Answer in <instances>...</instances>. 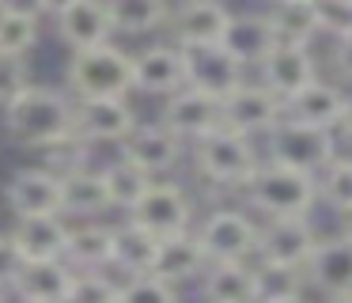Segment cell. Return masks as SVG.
Segmentation results:
<instances>
[{
    "mask_svg": "<svg viewBox=\"0 0 352 303\" xmlns=\"http://www.w3.org/2000/svg\"><path fill=\"white\" fill-rule=\"evenodd\" d=\"M0 303H12V292H8L4 284H0Z\"/></svg>",
    "mask_w": 352,
    "mask_h": 303,
    "instance_id": "c3c4849f",
    "label": "cell"
},
{
    "mask_svg": "<svg viewBox=\"0 0 352 303\" xmlns=\"http://www.w3.org/2000/svg\"><path fill=\"white\" fill-rule=\"evenodd\" d=\"M38 163L61 178V174H69V171H76V167L91 163V144H87L80 133H72V136H65V140H57V144L38 148Z\"/></svg>",
    "mask_w": 352,
    "mask_h": 303,
    "instance_id": "e575fe53",
    "label": "cell"
},
{
    "mask_svg": "<svg viewBox=\"0 0 352 303\" xmlns=\"http://www.w3.org/2000/svg\"><path fill=\"white\" fill-rule=\"evenodd\" d=\"M186 53V87L205 91V95H231L246 80V68L231 57L223 45H193Z\"/></svg>",
    "mask_w": 352,
    "mask_h": 303,
    "instance_id": "9a60e30c",
    "label": "cell"
},
{
    "mask_svg": "<svg viewBox=\"0 0 352 303\" xmlns=\"http://www.w3.org/2000/svg\"><path fill=\"white\" fill-rule=\"evenodd\" d=\"M333 68L344 83H352V30L333 38Z\"/></svg>",
    "mask_w": 352,
    "mask_h": 303,
    "instance_id": "60d3db41",
    "label": "cell"
},
{
    "mask_svg": "<svg viewBox=\"0 0 352 303\" xmlns=\"http://www.w3.org/2000/svg\"><path fill=\"white\" fill-rule=\"evenodd\" d=\"M178 87H186L182 45H148V50L133 53V91L167 98Z\"/></svg>",
    "mask_w": 352,
    "mask_h": 303,
    "instance_id": "e0dca14e",
    "label": "cell"
},
{
    "mask_svg": "<svg viewBox=\"0 0 352 303\" xmlns=\"http://www.w3.org/2000/svg\"><path fill=\"white\" fill-rule=\"evenodd\" d=\"M160 121L178 133L186 144L201 140L205 133L223 125V114H220V98L216 95H205V91H193V87H178L175 95L163 98V110H160Z\"/></svg>",
    "mask_w": 352,
    "mask_h": 303,
    "instance_id": "4fadbf2b",
    "label": "cell"
},
{
    "mask_svg": "<svg viewBox=\"0 0 352 303\" xmlns=\"http://www.w3.org/2000/svg\"><path fill=\"white\" fill-rule=\"evenodd\" d=\"M223 125L243 136H265L284 118V103L258 80H243L231 95L220 98Z\"/></svg>",
    "mask_w": 352,
    "mask_h": 303,
    "instance_id": "9c48e42d",
    "label": "cell"
},
{
    "mask_svg": "<svg viewBox=\"0 0 352 303\" xmlns=\"http://www.w3.org/2000/svg\"><path fill=\"white\" fill-rule=\"evenodd\" d=\"M27 258L19 254L16 239H12V231H0V284L12 288V280L19 277V269H23Z\"/></svg>",
    "mask_w": 352,
    "mask_h": 303,
    "instance_id": "ab89813d",
    "label": "cell"
},
{
    "mask_svg": "<svg viewBox=\"0 0 352 303\" xmlns=\"http://www.w3.org/2000/svg\"><path fill=\"white\" fill-rule=\"evenodd\" d=\"M337 152H341L337 133L322 125H303V121L280 118L265 133V159L284 167H299V171H311V174H318Z\"/></svg>",
    "mask_w": 352,
    "mask_h": 303,
    "instance_id": "5b68a950",
    "label": "cell"
},
{
    "mask_svg": "<svg viewBox=\"0 0 352 303\" xmlns=\"http://www.w3.org/2000/svg\"><path fill=\"white\" fill-rule=\"evenodd\" d=\"M155 254H160V235L133 224L129 216H125V224H114V258H110V269H118L122 277H144V273L155 269Z\"/></svg>",
    "mask_w": 352,
    "mask_h": 303,
    "instance_id": "83f0119b",
    "label": "cell"
},
{
    "mask_svg": "<svg viewBox=\"0 0 352 303\" xmlns=\"http://www.w3.org/2000/svg\"><path fill=\"white\" fill-rule=\"evenodd\" d=\"M254 280H258V303L303 295V288H307L303 269H296V265H276V262H258V258H254Z\"/></svg>",
    "mask_w": 352,
    "mask_h": 303,
    "instance_id": "d6a6232c",
    "label": "cell"
},
{
    "mask_svg": "<svg viewBox=\"0 0 352 303\" xmlns=\"http://www.w3.org/2000/svg\"><path fill=\"white\" fill-rule=\"evenodd\" d=\"M118 148H122L125 159H133V163H137L140 171H148L152 178L170 174L186 159V152H190L182 136L170 133L163 121H152V125H144V121H140V125L133 129V133L118 144Z\"/></svg>",
    "mask_w": 352,
    "mask_h": 303,
    "instance_id": "8fae6325",
    "label": "cell"
},
{
    "mask_svg": "<svg viewBox=\"0 0 352 303\" xmlns=\"http://www.w3.org/2000/svg\"><path fill=\"white\" fill-rule=\"evenodd\" d=\"M269 27H273L276 42H296V45H311L318 30V15H314L311 0H288V4H269L265 12Z\"/></svg>",
    "mask_w": 352,
    "mask_h": 303,
    "instance_id": "f546056e",
    "label": "cell"
},
{
    "mask_svg": "<svg viewBox=\"0 0 352 303\" xmlns=\"http://www.w3.org/2000/svg\"><path fill=\"white\" fill-rule=\"evenodd\" d=\"M102 182H107V194H110V209L129 212L133 205L144 197V189L152 186L155 178L148 171H140L133 159L118 156V159H110V163L102 167Z\"/></svg>",
    "mask_w": 352,
    "mask_h": 303,
    "instance_id": "4dcf8cb0",
    "label": "cell"
},
{
    "mask_svg": "<svg viewBox=\"0 0 352 303\" xmlns=\"http://www.w3.org/2000/svg\"><path fill=\"white\" fill-rule=\"evenodd\" d=\"M0 12L27 15V19H42V15H46V0H0Z\"/></svg>",
    "mask_w": 352,
    "mask_h": 303,
    "instance_id": "b9f144b4",
    "label": "cell"
},
{
    "mask_svg": "<svg viewBox=\"0 0 352 303\" xmlns=\"http://www.w3.org/2000/svg\"><path fill=\"white\" fill-rule=\"evenodd\" d=\"M333 133H337V140L352 144V95H344V106H341V118H337Z\"/></svg>",
    "mask_w": 352,
    "mask_h": 303,
    "instance_id": "7bdbcfd3",
    "label": "cell"
},
{
    "mask_svg": "<svg viewBox=\"0 0 352 303\" xmlns=\"http://www.w3.org/2000/svg\"><path fill=\"white\" fill-rule=\"evenodd\" d=\"M69 4H76V0H46V12H50V15H57V12H65Z\"/></svg>",
    "mask_w": 352,
    "mask_h": 303,
    "instance_id": "ee69618b",
    "label": "cell"
},
{
    "mask_svg": "<svg viewBox=\"0 0 352 303\" xmlns=\"http://www.w3.org/2000/svg\"><path fill=\"white\" fill-rule=\"evenodd\" d=\"M228 19L231 8L223 0H186L178 4V12H170L167 27L182 50H193V45H220Z\"/></svg>",
    "mask_w": 352,
    "mask_h": 303,
    "instance_id": "ac0fdd59",
    "label": "cell"
},
{
    "mask_svg": "<svg viewBox=\"0 0 352 303\" xmlns=\"http://www.w3.org/2000/svg\"><path fill=\"white\" fill-rule=\"evenodd\" d=\"M76 269L65 258H42V262H23L19 277L12 280V300L23 303H65Z\"/></svg>",
    "mask_w": 352,
    "mask_h": 303,
    "instance_id": "d6986e66",
    "label": "cell"
},
{
    "mask_svg": "<svg viewBox=\"0 0 352 303\" xmlns=\"http://www.w3.org/2000/svg\"><path fill=\"white\" fill-rule=\"evenodd\" d=\"M57 23V38L76 50H91V45H102L114 38V23H110V8L107 0H76L65 12L54 15Z\"/></svg>",
    "mask_w": 352,
    "mask_h": 303,
    "instance_id": "ffe728a7",
    "label": "cell"
},
{
    "mask_svg": "<svg viewBox=\"0 0 352 303\" xmlns=\"http://www.w3.org/2000/svg\"><path fill=\"white\" fill-rule=\"evenodd\" d=\"M38 19H27V15H8L0 12V57H12V61H23L27 53L38 45Z\"/></svg>",
    "mask_w": 352,
    "mask_h": 303,
    "instance_id": "836d02e7",
    "label": "cell"
},
{
    "mask_svg": "<svg viewBox=\"0 0 352 303\" xmlns=\"http://www.w3.org/2000/svg\"><path fill=\"white\" fill-rule=\"evenodd\" d=\"M110 209V194L102 182V167H76L61 174V216L65 220H95Z\"/></svg>",
    "mask_w": 352,
    "mask_h": 303,
    "instance_id": "603a6c76",
    "label": "cell"
},
{
    "mask_svg": "<svg viewBox=\"0 0 352 303\" xmlns=\"http://www.w3.org/2000/svg\"><path fill=\"white\" fill-rule=\"evenodd\" d=\"M178 4H186V0H178Z\"/></svg>",
    "mask_w": 352,
    "mask_h": 303,
    "instance_id": "f907efd6",
    "label": "cell"
},
{
    "mask_svg": "<svg viewBox=\"0 0 352 303\" xmlns=\"http://www.w3.org/2000/svg\"><path fill=\"white\" fill-rule=\"evenodd\" d=\"M303 277L311 288H318L322 295H341L352 292V239L344 231L322 235L318 247L311 250L303 265Z\"/></svg>",
    "mask_w": 352,
    "mask_h": 303,
    "instance_id": "2e32d148",
    "label": "cell"
},
{
    "mask_svg": "<svg viewBox=\"0 0 352 303\" xmlns=\"http://www.w3.org/2000/svg\"><path fill=\"white\" fill-rule=\"evenodd\" d=\"M254 72H258V83H265L280 103H288L292 95H299V91L307 87V83L318 80V61H314L311 45L276 42Z\"/></svg>",
    "mask_w": 352,
    "mask_h": 303,
    "instance_id": "30bf717a",
    "label": "cell"
},
{
    "mask_svg": "<svg viewBox=\"0 0 352 303\" xmlns=\"http://www.w3.org/2000/svg\"><path fill=\"white\" fill-rule=\"evenodd\" d=\"M243 201L261 216H311L318 205V174L261 159L254 178L243 186Z\"/></svg>",
    "mask_w": 352,
    "mask_h": 303,
    "instance_id": "3957f363",
    "label": "cell"
},
{
    "mask_svg": "<svg viewBox=\"0 0 352 303\" xmlns=\"http://www.w3.org/2000/svg\"><path fill=\"white\" fill-rule=\"evenodd\" d=\"M27 83H31V76H27V65H23V61L0 57V106L8 103L16 91H23Z\"/></svg>",
    "mask_w": 352,
    "mask_h": 303,
    "instance_id": "f35d334b",
    "label": "cell"
},
{
    "mask_svg": "<svg viewBox=\"0 0 352 303\" xmlns=\"http://www.w3.org/2000/svg\"><path fill=\"white\" fill-rule=\"evenodd\" d=\"M261 303H307V295H288V300H261Z\"/></svg>",
    "mask_w": 352,
    "mask_h": 303,
    "instance_id": "7dc6e473",
    "label": "cell"
},
{
    "mask_svg": "<svg viewBox=\"0 0 352 303\" xmlns=\"http://www.w3.org/2000/svg\"><path fill=\"white\" fill-rule=\"evenodd\" d=\"M318 201H326L333 212L352 209V156L349 152H337L318 171Z\"/></svg>",
    "mask_w": 352,
    "mask_h": 303,
    "instance_id": "1f68e13d",
    "label": "cell"
},
{
    "mask_svg": "<svg viewBox=\"0 0 352 303\" xmlns=\"http://www.w3.org/2000/svg\"><path fill=\"white\" fill-rule=\"evenodd\" d=\"M208 262H254L258 254V220L243 209H212L193 227Z\"/></svg>",
    "mask_w": 352,
    "mask_h": 303,
    "instance_id": "8992f818",
    "label": "cell"
},
{
    "mask_svg": "<svg viewBox=\"0 0 352 303\" xmlns=\"http://www.w3.org/2000/svg\"><path fill=\"white\" fill-rule=\"evenodd\" d=\"M205 303H258L254 262H208L201 273Z\"/></svg>",
    "mask_w": 352,
    "mask_h": 303,
    "instance_id": "484cf974",
    "label": "cell"
},
{
    "mask_svg": "<svg viewBox=\"0 0 352 303\" xmlns=\"http://www.w3.org/2000/svg\"><path fill=\"white\" fill-rule=\"evenodd\" d=\"M114 258V227L99 224V220H80L69 227V242H65V262L76 273H99L110 269Z\"/></svg>",
    "mask_w": 352,
    "mask_h": 303,
    "instance_id": "d4e9b609",
    "label": "cell"
},
{
    "mask_svg": "<svg viewBox=\"0 0 352 303\" xmlns=\"http://www.w3.org/2000/svg\"><path fill=\"white\" fill-rule=\"evenodd\" d=\"M114 34H152L170 23V0H107Z\"/></svg>",
    "mask_w": 352,
    "mask_h": 303,
    "instance_id": "f1b7e54d",
    "label": "cell"
},
{
    "mask_svg": "<svg viewBox=\"0 0 352 303\" xmlns=\"http://www.w3.org/2000/svg\"><path fill=\"white\" fill-rule=\"evenodd\" d=\"M4 205L12 216H50L61 212V178L46 171L42 163L19 167L8 182H4Z\"/></svg>",
    "mask_w": 352,
    "mask_h": 303,
    "instance_id": "5bb4252c",
    "label": "cell"
},
{
    "mask_svg": "<svg viewBox=\"0 0 352 303\" xmlns=\"http://www.w3.org/2000/svg\"><path fill=\"white\" fill-rule=\"evenodd\" d=\"M140 125L137 110L125 103V95L107 98H76V133L87 144H122Z\"/></svg>",
    "mask_w": 352,
    "mask_h": 303,
    "instance_id": "7c38bea8",
    "label": "cell"
},
{
    "mask_svg": "<svg viewBox=\"0 0 352 303\" xmlns=\"http://www.w3.org/2000/svg\"><path fill=\"white\" fill-rule=\"evenodd\" d=\"M16 303H23V300H16Z\"/></svg>",
    "mask_w": 352,
    "mask_h": 303,
    "instance_id": "816d5d0a",
    "label": "cell"
},
{
    "mask_svg": "<svg viewBox=\"0 0 352 303\" xmlns=\"http://www.w3.org/2000/svg\"><path fill=\"white\" fill-rule=\"evenodd\" d=\"M318 227L311 216H265L258 224V262L296 265L303 269L311 250L318 247Z\"/></svg>",
    "mask_w": 352,
    "mask_h": 303,
    "instance_id": "52a82bcc",
    "label": "cell"
},
{
    "mask_svg": "<svg viewBox=\"0 0 352 303\" xmlns=\"http://www.w3.org/2000/svg\"><path fill=\"white\" fill-rule=\"evenodd\" d=\"M220 45L250 72V68H258L261 61H265V53L276 45V34H273V27H269L265 12L261 15L258 12H231Z\"/></svg>",
    "mask_w": 352,
    "mask_h": 303,
    "instance_id": "44dd1931",
    "label": "cell"
},
{
    "mask_svg": "<svg viewBox=\"0 0 352 303\" xmlns=\"http://www.w3.org/2000/svg\"><path fill=\"white\" fill-rule=\"evenodd\" d=\"M193 212H197V209H193V197L186 194L178 182H160V178H155L152 186L144 189V197H140L125 216H129L133 224L148 227L152 235H160V239H167V235L190 231V227H193Z\"/></svg>",
    "mask_w": 352,
    "mask_h": 303,
    "instance_id": "ba28073f",
    "label": "cell"
},
{
    "mask_svg": "<svg viewBox=\"0 0 352 303\" xmlns=\"http://www.w3.org/2000/svg\"><path fill=\"white\" fill-rule=\"evenodd\" d=\"M208 269V254L201 247L197 231H178V235H167L160 239V254H155V277H163L167 284L182 288L190 280H201V273Z\"/></svg>",
    "mask_w": 352,
    "mask_h": 303,
    "instance_id": "7402d4cb",
    "label": "cell"
},
{
    "mask_svg": "<svg viewBox=\"0 0 352 303\" xmlns=\"http://www.w3.org/2000/svg\"><path fill=\"white\" fill-rule=\"evenodd\" d=\"M190 156H193V171H197L201 182H208L216 189H239V194H243V186L254 178V171L265 159L261 148L254 144V136H243L228 125L193 140Z\"/></svg>",
    "mask_w": 352,
    "mask_h": 303,
    "instance_id": "7a4b0ae2",
    "label": "cell"
},
{
    "mask_svg": "<svg viewBox=\"0 0 352 303\" xmlns=\"http://www.w3.org/2000/svg\"><path fill=\"white\" fill-rule=\"evenodd\" d=\"M326 303H352V292H341V295H326Z\"/></svg>",
    "mask_w": 352,
    "mask_h": 303,
    "instance_id": "bcb514c9",
    "label": "cell"
},
{
    "mask_svg": "<svg viewBox=\"0 0 352 303\" xmlns=\"http://www.w3.org/2000/svg\"><path fill=\"white\" fill-rule=\"evenodd\" d=\"M318 15V30L329 38H341L352 30V0H311Z\"/></svg>",
    "mask_w": 352,
    "mask_h": 303,
    "instance_id": "74e56055",
    "label": "cell"
},
{
    "mask_svg": "<svg viewBox=\"0 0 352 303\" xmlns=\"http://www.w3.org/2000/svg\"><path fill=\"white\" fill-rule=\"evenodd\" d=\"M65 91L72 98H107L133 91V53L102 42L91 50H76L65 68Z\"/></svg>",
    "mask_w": 352,
    "mask_h": 303,
    "instance_id": "277c9868",
    "label": "cell"
},
{
    "mask_svg": "<svg viewBox=\"0 0 352 303\" xmlns=\"http://www.w3.org/2000/svg\"><path fill=\"white\" fill-rule=\"evenodd\" d=\"M0 125L16 144L38 152L76 133V98L61 87L27 83L0 106Z\"/></svg>",
    "mask_w": 352,
    "mask_h": 303,
    "instance_id": "6da1fadb",
    "label": "cell"
},
{
    "mask_svg": "<svg viewBox=\"0 0 352 303\" xmlns=\"http://www.w3.org/2000/svg\"><path fill=\"white\" fill-rule=\"evenodd\" d=\"M269 4H288V0H269Z\"/></svg>",
    "mask_w": 352,
    "mask_h": 303,
    "instance_id": "681fc988",
    "label": "cell"
},
{
    "mask_svg": "<svg viewBox=\"0 0 352 303\" xmlns=\"http://www.w3.org/2000/svg\"><path fill=\"white\" fill-rule=\"evenodd\" d=\"M122 300V280H114L107 269L99 273H76L65 303H118Z\"/></svg>",
    "mask_w": 352,
    "mask_h": 303,
    "instance_id": "d590c367",
    "label": "cell"
},
{
    "mask_svg": "<svg viewBox=\"0 0 352 303\" xmlns=\"http://www.w3.org/2000/svg\"><path fill=\"white\" fill-rule=\"evenodd\" d=\"M349 91L341 83H326L318 76L314 83H307L299 95H292L284 103V118L292 121H303V125H322V129H333L337 118H341V106Z\"/></svg>",
    "mask_w": 352,
    "mask_h": 303,
    "instance_id": "4316f807",
    "label": "cell"
},
{
    "mask_svg": "<svg viewBox=\"0 0 352 303\" xmlns=\"http://www.w3.org/2000/svg\"><path fill=\"white\" fill-rule=\"evenodd\" d=\"M341 231L352 239V209H349V212H341Z\"/></svg>",
    "mask_w": 352,
    "mask_h": 303,
    "instance_id": "f6af8a7d",
    "label": "cell"
},
{
    "mask_svg": "<svg viewBox=\"0 0 352 303\" xmlns=\"http://www.w3.org/2000/svg\"><path fill=\"white\" fill-rule=\"evenodd\" d=\"M69 220L61 212L50 216H16L12 224V239H16L19 254L27 262H42V258H65V242H69Z\"/></svg>",
    "mask_w": 352,
    "mask_h": 303,
    "instance_id": "cb8c5ba5",
    "label": "cell"
},
{
    "mask_svg": "<svg viewBox=\"0 0 352 303\" xmlns=\"http://www.w3.org/2000/svg\"><path fill=\"white\" fill-rule=\"evenodd\" d=\"M118 303H178V288L167 284L155 273L144 277H125L122 280V300Z\"/></svg>",
    "mask_w": 352,
    "mask_h": 303,
    "instance_id": "8d00e7d4",
    "label": "cell"
}]
</instances>
